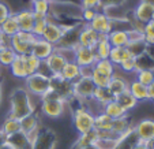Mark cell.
Listing matches in <instances>:
<instances>
[{
  "mask_svg": "<svg viewBox=\"0 0 154 149\" xmlns=\"http://www.w3.org/2000/svg\"><path fill=\"white\" fill-rule=\"evenodd\" d=\"M2 94H3V88H2V85H0V103H2V99H3Z\"/></svg>",
  "mask_w": 154,
  "mask_h": 149,
  "instance_id": "58",
  "label": "cell"
},
{
  "mask_svg": "<svg viewBox=\"0 0 154 149\" xmlns=\"http://www.w3.org/2000/svg\"><path fill=\"white\" fill-rule=\"evenodd\" d=\"M128 92L135 97V100H137L138 103L149 101L147 86H145V85H142L140 82H138L135 78L132 79V81H130V85H128Z\"/></svg>",
  "mask_w": 154,
  "mask_h": 149,
  "instance_id": "21",
  "label": "cell"
},
{
  "mask_svg": "<svg viewBox=\"0 0 154 149\" xmlns=\"http://www.w3.org/2000/svg\"><path fill=\"white\" fill-rule=\"evenodd\" d=\"M128 34V41L130 43H135V41H145V34L140 30H135V29H130L127 30ZM128 43V44H130Z\"/></svg>",
  "mask_w": 154,
  "mask_h": 149,
  "instance_id": "49",
  "label": "cell"
},
{
  "mask_svg": "<svg viewBox=\"0 0 154 149\" xmlns=\"http://www.w3.org/2000/svg\"><path fill=\"white\" fill-rule=\"evenodd\" d=\"M94 89H96V85L93 84L91 78H83V77H81L75 82H72V92H74L72 96L75 99L81 100L82 103L93 97Z\"/></svg>",
  "mask_w": 154,
  "mask_h": 149,
  "instance_id": "6",
  "label": "cell"
},
{
  "mask_svg": "<svg viewBox=\"0 0 154 149\" xmlns=\"http://www.w3.org/2000/svg\"><path fill=\"white\" fill-rule=\"evenodd\" d=\"M0 29H2V32H3L4 36H8V37H12V36H15L18 32H20L19 24H18V19H17L15 12L14 14L11 12V15L4 21L3 24L0 25Z\"/></svg>",
  "mask_w": 154,
  "mask_h": 149,
  "instance_id": "30",
  "label": "cell"
},
{
  "mask_svg": "<svg viewBox=\"0 0 154 149\" xmlns=\"http://www.w3.org/2000/svg\"><path fill=\"white\" fill-rule=\"evenodd\" d=\"M91 99L96 103H98L100 105L104 107L105 104H108V103H111L112 100H115V96H113V93L109 90V88H96Z\"/></svg>",
  "mask_w": 154,
  "mask_h": 149,
  "instance_id": "35",
  "label": "cell"
},
{
  "mask_svg": "<svg viewBox=\"0 0 154 149\" xmlns=\"http://www.w3.org/2000/svg\"><path fill=\"white\" fill-rule=\"evenodd\" d=\"M55 51V45L48 43V41L42 40V38H37L32 48V55H34L35 58H38L40 60H47Z\"/></svg>",
  "mask_w": 154,
  "mask_h": 149,
  "instance_id": "15",
  "label": "cell"
},
{
  "mask_svg": "<svg viewBox=\"0 0 154 149\" xmlns=\"http://www.w3.org/2000/svg\"><path fill=\"white\" fill-rule=\"evenodd\" d=\"M93 71H94L93 66H83V67H81V77H83V78H91Z\"/></svg>",
  "mask_w": 154,
  "mask_h": 149,
  "instance_id": "52",
  "label": "cell"
},
{
  "mask_svg": "<svg viewBox=\"0 0 154 149\" xmlns=\"http://www.w3.org/2000/svg\"><path fill=\"white\" fill-rule=\"evenodd\" d=\"M60 75L70 82H75L76 79L81 78V67L76 65L75 62H67V63L64 65Z\"/></svg>",
  "mask_w": 154,
  "mask_h": 149,
  "instance_id": "28",
  "label": "cell"
},
{
  "mask_svg": "<svg viewBox=\"0 0 154 149\" xmlns=\"http://www.w3.org/2000/svg\"><path fill=\"white\" fill-rule=\"evenodd\" d=\"M100 3H101V0H81V3H79V6H81V8H94L97 10V11H100Z\"/></svg>",
  "mask_w": 154,
  "mask_h": 149,
  "instance_id": "50",
  "label": "cell"
},
{
  "mask_svg": "<svg viewBox=\"0 0 154 149\" xmlns=\"http://www.w3.org/2000/svg\"><path fill=\"white\" fill-rule=\"evenodd\" d=\"M82 149H98L94 144H91V145H87V146H85V148H82Z\"/></svg>",
  "mask_w": 154,
  "mask_h": 149,
  "instance_id": "57",
  "label": "cell"
},
{
  "mask_svg": "<svg viewBox=\"0 0 154 149\" xmlns=\"http://www.w3.org/2000/svg\"><path fill=\"white\" fill-rule=\"evenodd\" d=\"M132 17L142 24L150 22L151 19H154V4L139 0V3L132 8Z\"/></svg>",
  "mask_w": 154,
  "mask_h": 149,
  "instance_id": "13",
  "label": "cell"
},
{
  "mask_svg": "<svg viewBox=\"0 0 154 149\" xmlns=\"http://www.w3.org/2000/svg\"><path fill=\"white\" fill-rule=\"evenodd\" d=\"M38 37H35L32 32H18L15 36L11 37L10 47L15 51L17 55H30L32 53L33 44L37 41Z\"/></svg>",
  "mask_w": 154,
  "mask_h": 149,
  "instance_id": "4",
  "label": "cell"
},
{
  "mask_svg": "<svg viewBox=\"0 0 154 149\" xmlns=\"http://www.w3.org/2000/svg\"><path fill=\"white\" fill-rule=\"evenodd\" d=\"M132 127H134V126L131 125V120H130V118H128V115L112 120V130L116 133L117 137L125 134V133L130 132Z\"/></svg>",
  "mask_w": 154,
  "mask_h": 149,
  "instance_id": "33",
  "label": "cell"
},
{
  "mask_svg": "<svg viewBox=\"0 0 154 149\" xmlns=\"http://www.w3.org/2000/svg\"><path fill=\"white\" fill-rule=\"evenodd\" d=\"M147 48V43L146 41H135V43H130L127 45V49L130 51L132 58H138V56L143 55Z\"/></svg>",
  "mask_w": 154,
  "mask_h": 149,
  "instance_id": "40",
  "label": "cell"
},
{
  "mask_svg": "<svg viewBox=\"0 0 154 149\" xmlns=\"http://www.w3.org/2000/svg\"><path fill=\"white\" fill-rule=\"evenodd\" d=\"M153 149H154V148H153Z\"/></svg>",
  "mask_w": 154,
  "mask_h": 149,
  "instance_id": "63",
  "label": "cell"
},
{
  "mask_svg": "<svg viewBox=\"0 0 154 149\" xmlns=\"http://www.w3.org/2000/svg\"><path fill=\"white\" fill-rule=\"evenodd\" d=\"M67 100H41L40 111L48 119H59L66 114Z\"/></svg>",
  "mask_w": 154,
  "mask_h": 149,
  "instance_id": "5",
  "label": "cell"
},
{
  "mask_svg": "<svg viewBox=\"0 0 154 149\" xmlns=\"http://www.w3.org/2000/svg\"><path fill=\"white\" fill-rule=\"evenodd\" d=\"M91 81L96 85V88H108V85L111 82V78L102 75V74L97 73V71H93L91 74Z\"/></svg>",
  "mask_w": 154,
  "mask_h": 149,
  "instance_id": "44",
  "label": "cell"
},
{
  "mask_svg": "<svg viewBox=\"0 0 154 149\" xmlns=\"http://www.w3.org/2000/svg\"><path fill=\"white\" fill-rule=\"evenodd\" d=\"M81 26H82V24H79L78 26L72 27V29L68 30V32H64L63 37H61V40L59 41V44L56 45V47H59V48H72L74 49V48L78 45Z\"/></svg>",
  "mask_w": 154,
  "mask_h": 149,
  "instance_id": "18",
  "label": "cell"
},
{
  "mask_svg": "<svg viewBox=\"0 0 154 149\" xmlns=\"http://www.w3.org/2000/svg\"><path fill=\"white\" fill-rule=\"evenodd\" d=\"M10 73L14 78L18 79H26L29 77V73H27V66H26V56L25 55H17L15 60L11 63L10 66Z\"/></svg>",
  "mask_w": 154,
  "mask_h": 149,
  "instance_id": "16",
  "label": "cell"
},
{
  "mask_svg": "<svg viewBox=\"0 0 154 149\" xmlns=\"http://www.w3.org/2000/svg\"><path fill=\"white\" fill-rule=\"evenodd\" d=\"M10 15H11V8L8 7V4H6L4 2L0 0V25L3 24Z\"/></svg>",
  "mask_w": 154,
  "mask_h": 149,
  "instance_id": "51",
  "label": "cell"
},
{
  "mask_svg": "<svg viewBox=\"0 0 154 149\" xmlns=\"http://www.w3.org/2000/svg\"><path fill=\"white\" fill-rule=\"evenodd\" d=\"M75 51V58L74 62L79 67H83V66H93L97 62V56L94 52L93 48H85V47H79V44L74 48Z\"/></svg>",
  "mask_w": 154,
  "mask_h": 149,
  "instance_id": "11",
  "label": "cell"
},
{
  "mask_svg": "<svg viewBox=\"0 0 154 149\" xmlns=\"http://www.w3.org/2000/svg\"><path fill=\"white\" fill-rule=\"evenodd\" d=\"M143 34H145V41L147 44H154V19L145 24Z\"/></svg>",
  "mask_w": 154,
  "mask_h": 149,
  "instance_id": "45",
  "label": "cell"
},
{
  "mask_svg": "<svg viewBox=\"0 0 154 149\" xmlns=\"http://www.w3.org/2000/svg\"><path fill=\"white\" fill-rule=\"evenodd\" d=\"M98 34H109L113 30V21L108 17L104 11H97L96 17L91 19L90 24H87Z\"/></svg>",
  "mask_w": 154,
  "mask_h": 149,
  "instance_id": "8",
  "label": "cell"
},
{
  "mask_svg": "<svg viewBox=\"0 0 154 149\" xmlns=\"http://www.w3.org/2000/svg\"><path fill=\"white\" fill-rule=\"evenodd\" d=\"M0 149H15V148L10 142H7V141H6V142H3L2 145H0Z\"/></svg>",
  "mask_w": 154,
  "mask_h": 149,
  "instance_id": "55",
  "label": "cell"
},
{
  "mask_svg": "<svg viewBox=\"0 0 154 149\" xmlns=\"http://www.w3.org/2000/svg\"><path fill=\"white\" fill-rule=\"evenodd\" d=\"M51 79V89H53L55 92H57L61 97H64L66 100L72 97V82L64 79L60 74H52L49 77Z\"/></svg>",
  "mask_w": 154,
  "mask_h": 149,
  "instance_id": "9",
  "label": "cell"
},
{
  "mask_svg": "<svg viewBox=\"0 0 154 149\" xmlns=\"http://www.w3.org/2000/svg\"><path fill=\"white\" fill-rule=\"evenodd\" d=\"M128 85H130V81H128L125 77H123V75H120V74L116 73L111 78V82L108 85V88H109V90L113 93V96L116 97L117 94L128 90Z\"/></svg>",
  "mask_w": 154,
  "mask_h": 149,
  "instance_id": "22",
  "label": "cell"
},
{
  "mask_svg": "<svg viewBox=\"0 0 154 149\" xmlns=\"http://www.w3.org/2000/svg\"><path fill=\"white\" fill-rule=\"evenodd\" d=\"M93 67H94V71L108 77V78H112L116 74V70H117V67L109 59H100V60H97L93 65Z\"/></svg>",
  "mask_w": 154,
  "mask_h": 149,
  "instance_id": "23",
  "label": "cell"
},
{
  "mask_svg": "<svg viewBox=\"0 0 154 149\" xmlns=\"http://www.w3.org/2000/svg\"><path fill=\"white\" fill-rule=\"evenodd\" d=\"M115 100H116V101L122 105L123 108H124V111L127 112V114L130 111H132V109H135L138 107V104H139V103L135 100V97L132 96V94H131L128 90H125V92H123V93L117 94V96L115 97Z\"/></svg>",
  "mask_w": 154,
  "mask_h": 149,
  "instance_id": "29",
  "label": "cell"
},
{
  "mask_svg": "<svg viewBox=\"0 0 154 149\" xmlns=\"http://www.w3.org/2000/svg\"><path fill=\"white\" fill-rule=\"evenodd\" d=\"M130 58H132V56H131L130 51L127 49V47H112L108 59L117 67L122 62H124L125 59H130Z\"/></svg>",
  "mask_w": 154,
  "mask_h": 149,
  "instance_id": "32",
  "label": "cell"
},
{
  "mask_svg": "<svg viewBox=\"0 0 154 149\" xmlns=\"http://www.w3.org/2000/svg\"><path fill=\"white\" fill-rule=\"evenodd\" d=\"M57 135L49 127H41L40 134L32 142V149H56Z\"/></svg>",
  "mask_w": 154,
  "mask_h": 149,
  "instance_id": "7",
  "label": "cell"
},
{
  "mask_svg": "<svg viewBox=\"0 0 154 149\" xmlns=\"http://www.w3.org/2000/svg\"><path fill=\"white\" fill-rule=\"evenodd\" d=\"M135 79L138 82H140L145 86H149L154 82V71L153 70H138L135 73Z\"/></svg>",
  "mask_w": 154,
  "mask_h": 149,
  "instance_id": "39",
  "label": "cell"
},
{
  "mask_svg": "<svg viewBox=\"0 0 154 149\" xmlns=\"http://www.w3.org/2000/svg\"><path fill=\"white\" fill-rule=\"evenodd\" d=\"M111 44L108 41V34H98V43L94 47V52H96L97 60L100 59H108L109 53H111Z\"/></svg>",
  "mask_w": 154,
  "mask_h": 149,
  "instance_id": "24",
  "label": "cell"
},
{
  "mask_svg": "<svg viewBox=\"0 0 154 149\" xmlns=\"http://www.w3.org/2000/svg\"><path fill=\"white\" fill-rule=\"evenodd\" d=\"M61 37H63V29H61L60 25L56 21H48V24L45 26V30H44L41 38L56 47L59 44V41L61 40Z\"/></svg>",
  "mask_w": 154,
  "mask_h": 149,
  "instance_id": "14",
  "label": "cell"
},
{
  "mask_svg": "<svg viewBox=\"0 0 154 149\" xmlns=\"http://www.w3.org/2000/svg\"><path fill=\"white\" fill-rule=\"evenodd\" d=\"M147 93H149V101L154 103V82L147 86Z\"/></svg>",
  "mask_w": 154,
  "mask_h": 149,
  "instance_id": "53",
  "label": "cell"
},
{
  "mask_svg": "<svg viewBox=\"0 0 154 149\" xmlns=\"http://www.w3.org/2000/svg\"><path fill=\"white\" fill-rule=\"evenodd\" d=\"M44 63L47 65L48 70H49L51 75H52V74H60L61 73L64 65L67 63V59L64 58V56L55 48L53 53L47 59V60H44Z\"/></svg>",
  "mask_w": 154,
  "mask_h": 149,
  "instance_id": "17",
  "label": "cell"
},
{
  "mask_svg": "<svg viewBox=\"0 0 154 149\" xmlns=\"http://www.w3.org/2000/svg\"><path fill=\"white\" fill-rule=\"evenodd\" d=\"M108 41L111 47H127L128 45V34L127 30L123 29H117V30H112L108 34Z\"/></svg>",
  "mask_w": 154,
  "mask_h": 149,
  "instance_id": "25",
  "label": "cell"
},
{
  "mask_svg": "<svg viewBox=\"0 0 154 149\" xmlns=\"http://www.w3.org/2000/svg\"><path fill=\"white\" fill-rule=\"evenodd\" d=\"M97 140H98V137H97L96 129H93L91 132H89V133H85V134H78V138L74 140L71 149H82V148H85V146H87V145L94 144Z\"/></svg>",
  "mask_w": 154,
  "mask_h": 149,
  "instance_id": "26",
  "label": "cell"
},
{
  "mask_svg": "<svg viewBox=\"0 0 154 149\" xmlns=\"http://www.w3.org/2000/svg\"><path fill=\"white\" fill-rule=\"evenodd\" d=\"M127 3V0H101L100 3V11L106 8H111V7H123Z\"/></svg>",
  "mask_w": 154,
  "mask_h": 149,
  "instance_id": "47",
  "label": "cell"
},
{
  "mask_svg": "<svg viewBox=\"0 0 154 149\" xmlns=\"http://www.w3.org/2000/svg\"><path fill=\"white\" fill-rule=\"evenodd\" d=\"M97 43H98V33L91 29L87 24H82L81 32H79V40H78L79 47L93 48L94 49Z\"/></svg>",
  "mask_w": 154,
  "mask_h": 149,
  "instance_id": "12",
  "label": "cell"
},
{
  "mask_svg": "<svg viewBox=\"0 0 154 149\" xmlns=\"http://www.w3.org/2000/svg\"><path fill=\"white\" fill-rule=\"evenodd\" d=\"M132 149H149V146L146 145V142H142V141H139V142H138Z\"/></svg>",
  "mask_w": 154,
  "mask_h": 149,
  "instance_id": "54",
  "label": "cell"
},
{
  "mask_svg": "<svg viewBox=\"0 0 154 149\" xmlns=\"http://www.w3.org/2000/svg\"><path fill=\"white\" fill-rule=\"evenodd\" d=\"M117 70H122V73L125 74H131V73H137V62L135 58H130L125 59L124 62H122L119 66H117Z\"/></svg>",
  "mask_w": 154,
  "mask_h": 149,
  "instance_id": "42",
  "label": "cell"
},
{
  "mask_svg": "<svg viewBox=\"0 0 154 149\" xmlns=\"http://www.w3.org/2000/svg\"><path fill=\"white\" fill-rule=\"evenodd\" d=\"M140 2H146V3H151V4H154V0H140Z\"/></svg>",
  "mask_w": 154,
  "mask_h": 149,
  "instance_id": "60",
  "label": "cell"
},
{
  "mask_svg": "<svg viewBox=\"0 0 154 149\" xmlns=\"http://www.w3.org/2000/svg\"><path fill=\"white\" fill-rule=\"evenodd\" d=\"M18 19V24H19V29L22 32H32L33 26H34V12L30 8H23L20 11L15 12Z\"/></svg>",
  "mask_w": 154,
  "mask_h": 149,
  "instance_id": "19",
  "label": "cell"
},
{
  "mask_svg": "<svg viewBox=\"0 0 154 149\" xmlns=\"http://www.w3.org/2000/svg\"><path fill=\"white\" fill-rule=\"evenodd\" d=\"M102 112H104L105 115H108L111 119H117V118H122V116L128 115L127 112L124 111V108H123L116 100H112L111 103L105 104L104 107H102Z\"/></svg>",
  "mask_w": 154,
  "mask_h": 149,
  "instance_id": "31",
  "label": "cell"
},
{
  "mask_svg": "<svg viewBox=\"0 0 154 149\" xmlns=\"http://www.w3.org/2000/svg\"><path fill=\"white\" fill-rule=\"evenodd\" d=\"M32 2H34V0H32Z\"/></svg>",
  "mask_w": 154,
  "mask_h": 149,
  "instance_id": "62",
  "label": "cell"
},
{
  "mask_svg": "<svg viewBox=\"0 0 154 149\" xmlns=\"http://www.w3.org/2000/svg\"><path fill=\"white\" fill-rule=\"evenodd\" d=\"M3 37H4V34H3V32H2V29H0V44H2V40H3Z\"/></svg>",
  "mask_w": 154,
  "mask_h": 149,
  "instance_id": "59",
  "label": "cell"
},
{
  "mask_svg": "<svg viewBox=\"0 0 154 149\" xmlns=\"http://www.w3.org/2000/svg\"><path fill=\"white\" fill-rule=\"evenodd\" d=\"M32 10L35 15L48 17L51 14V3L48 0H34L32 2Z\"/></svg>",
  "mask_w": 154,
  "mask_h": 149,
  "instance_id": "36",
  "label": "cell"
},
{
  "mask_svg": "<svg viewBox=\"0 0 154 149\" xmlns=\"http://www.w3.org/2000/svg\"><path fill=\"white\" fill-rule=\"evenodd\" d=\"M41 65H42V60L35 58L34 55H32V53L26 55V66H27V73H29V75H32V74H34V73H38Z\"/></svg>",
  "mask_w": 154,
  "mask_h": 149,
  "instance_id": "41",
  "label": "cell"
},
{
  "mask_svg": "<svg viewBox=\"0 0 154 149\" xmlns=\"http://www.w3.org/2000/svg\"><path fill=\"white\" fill-rule=\"evenodd\" d=\"M72 127L78 134H85L94 129V115L83 105L72 111Z\"/></svg>",
  "mask_w": 154,
  "mask_h": 149,
  "instance_id": "3",
  "label": "cell"
},
{
  "mask_svg": "<svg viewBox=\"0 0 154 149\" xmlns=\"http://www.w3.org/2000/svg\"><path fill=\"white\" fill-rule=\"evenodd\" d=\"M6 141H7L6 134H4V133L2 132V130H0V145H2V144H3V142H6Z\"/></svg>",
  "mask_w": 154,
  "mask_h": 149,
  "instance_id": "56",
  "label": "cell"
},
{
  "mask_svg": "<svg viewBox=\"0 0 154 149\" xmlns=\"http://www.w3.org/2000/svg\"><path fill=\"white\" fill-rule=\"evenodd\" d=\"M117 144H119V140H97L94 142V145L98 149H116Z\"/></svg>",
  "mask_w": 154,
  "mask_h": 149,
  "instance_id": "46",
  "label": "cell"
},
{
  "mask_svg": "<svg viewBox=\"0 0 154 149\" xmlns=\"http://www.w3.org/2000/svg\"><path fill=\"white\" fill-rule=\"evenodd\" d=\"M137 62V71L138 70H153L154 71V59L151 56H149L147 53H143V55L135 58Z\"/></svg>",
  "mask_w": 154,
  "mask_h": 149,
  "instance_id": "38",
  "label": "cell"
},
{
  "mask_svg": "<svg viewBox=\"0 0 154 149\" xmlns=\"http://www.w3.org/2000/svg\"><path fill=\"white\" fill-rule=\"evenodd\" d=\"M0 130L6 134V137L15 134V133L20 132V120L6 115V118L2 122V126H0Z\"/></svg>",
  "mask_w": 154,
  "mask_h": 149,
  "instance_id": "34",
  "label": "cell"
},
{
  "mask_svg": "<svg viewBox=\"0 0 154 149\" xmlns=\"http://www.w3.org/2000/svg\"><path fill=\"white\" fill-rule=\"evenodd\" d=\"M35 112V105L33 101V96L23 88H15L11 92L8 99V111L7 116L22 119L26 115Z\"/></svg>",
  "mask_w": 154,
  "mask_h": 149,
  "instance_id": "1",
  "label": "cell"
},
{
  "mask_svg": "<svg viewBox=\"0 0 154 149\" xmlns=\"http://www.w3.org/2000/svg\"><path fill=\"white\" fill-rule=\"evenodd\" d=\"M97 10L94 8H83L81 12V22L82 24H90L91 19L96 17Z\"/></svg>",
  "mask_w": 154,
  "mask_h": 149,
  "instance_id": "48",
  "label": "cell"
},
{
  "mask_svg": "<svg viewBox=\"0 0 154 149\" xmlns=\"http://www.w3.org/2000/svg\"><path fill=\"white\" fill-rule=\"evenodd\" d=\"M7 142H10L15 149H32V142L27 135L22 132H18L7 137Z\"/></svg>",
  "mask_w": 154,
  "mask_h": 149,
  "instance_id": "27",
  "label": "cell"
},
{
  "mask_svg": "<svg viewBox=\"0 0 154 149\" xmlns=\"http://www.w3.org/2000/svg\"><path fill=\"white\" fill-rule=\"evenodd\" d=\"M34 26H33L32 29V33L35 36V37L41 38V36H42L44 30H45V26H47L48 24V19L47 18H34Z\"/></svg>",
  "mask_w": 154,
  "mask_h": 149,
  "instance_id": "43",
  "label": "cell"
},
{
  "mask_svg": "<svg viewBox=\"0 0 154 149\" xmlns=\"http://www.w3.org/2000/svg\"><path fill=\"white\" fill-rule=\"evenodd\" d=\"M19 120H20V132L25 133V134H29V133L34 132V130L41 127L40 115L37 114V111L33 112V114L26 115L25 118H22Z\"/></svg>",
  "mask_w": 154,
  "mask_h": 149,
  "instance_id": "20",
  "label": "cell"
},
{
  "mask_svg": "<svg viewBox=\"0 0 154 149\" xmlns=\"http://www.w3.org/2000/svg\"><path fill=\"white\" fill-rule=\"evenodd\" d=\"M25 89H26L33 97L41 99V96L45 94L51 89V79L48 75H44V74H40V73H34L25 79Z\"/></svg>",
  "mask_w": 154,
  "mask_h": 149,
  "instance_id": "2",
  "label": "cell"
},
{
  "mask_svg": "<svg viewBox=\"0 0 154 149\" xmlns=\"http://www.w3.org/2000/svg\"><path fill=\"white\" fill-rule=\"evenodd\" d=\"M15 58L17 53L11 47H3L0 49V67H10Z\"/></svg>",
  "mask_w": 154,
  "mask_h": 149,
  "instance_id": "37",
  "label": "cell"
},
{
  "mask_svg": "<svg viewBox=\"0 0 154 149\" xmlns=\"http://www.w3.org/2000/svg\"><path fill=\"white\" fill-rule=\"evenodd\" d=\"M134 132L139 141L142 142H147V141L154 140V119L150 118H145L140 119L137 125L134 126Z\"/></svg>",
  "mask_w": 154,
  "mask_h": 149,
  "instance_id": "10",
  "label": "cell"
},
{
  "mask_svg": "<svg viewBox=\"0 0 154 149\" xmlns=\"http://www.w3.org/2000/svg\"><path fill=\"white\" fill-rule=\"evenodd\" d=\"M2 48H3V47H2V45H0V49H2Z\"/></svg>",
  "mask_w": 154,
  "mask_h": 149,
  "instance_id": "61",
  "label": "cell"
}]
</instances>
